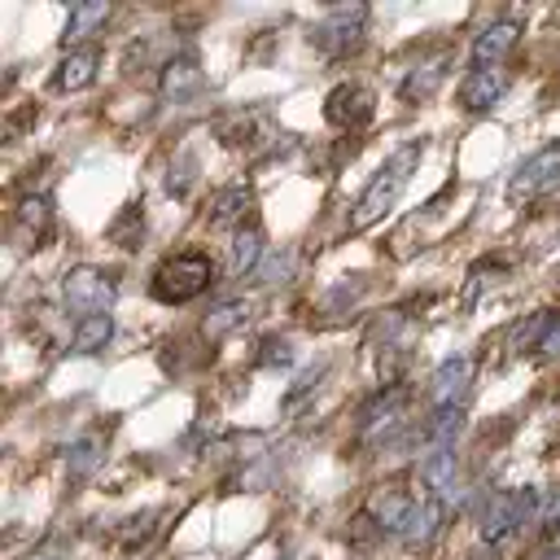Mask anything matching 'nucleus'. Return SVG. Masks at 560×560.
Returning <instances> with one entry per match:
<instances>
[{"label": "nucleus", "instance_id": "obj_1", "mask_svg": "<svg viewBox=\"0 0 560 560\" xmlns=\"http://www.w3.org/2000/svg\"><path fill=\"white\" fill-rule=\"evenodd\" d=\"M420 153H424V140H407V144H398V149L381 162V171L372 175V184L363 188V197H359V206H354V228H372L376 219H385V210H394V201L402 197V188H407V179H411Z\"/></svg>", "mask_w": 560, "mask_h": 560}, {"label": "nucleus", "instance_id": "obj_2", "mask_svg": "<svg viewBox=\"0 0 560 560\" xmlns=\"http://www.w3.org/2000/svg\"><path fill=\"white\" fill-rule=\"evenodd\" d=\"M210 284H214V262H210V254L184 249V254H171V258L158 262V271H153V280H149V293H153L158 302H166V306H184V302H192L197 293H206Z\"/></svg>", "mask_w": 560, "mask_h": 560}, {"label": "nucleus", "instance_id": "obj_3", "mask_svg": "<svg viewBox=\"0 0 560 560\" xmlns=\"http://www.w3.org/2000/svg\"><path fill=\"white\" fill-rule=\"evenodd\" d=\"M61 298H66V306H70L79 319H88V315H109V306H114V298H118V280H114V271H105V267L79 262V267H70V271L61 276Z\"/></svg>", "mask_w": 560, "mask_h": 560}, {"label": "nucleus", "instance_id": "obj_4", "mask_svg": "<svg viewBox=\"0 0 560 560\" xmlns=\"http://www.w3.org/2000/svg\"><path fill=\"white\" fill-rule=\"evenodd\" d=\"M538 512V490L534 486H521V490H499L486 512H481V542H503L516 525H525L529 516Z\"/></svg>", "mask_w": 560, "mask_h": 560}, {"label": "nucleus", "instance_id": "obj_5", "mask_svg": "<svg viewBox=\"0 0 560 560\" xmlns=\"http://www.w3.org/2000/svg\"><path fill=\"white\" fill-rule=\"evenodd\" d=\"M363 26H368V9H363V4H341V9L324 13V18L311 26V48H319V52H328V57H346V52L359 48Z\"/></svg>", "mask_w": 560, "mask_h": 560}, {"label": "nucleus", "instance_id": "obj_6", "mask_svg": "<svg viewBox=\"0 0 560 560\" xmlns=\"http://www.w3.org/2000/svg\"><path fill=\"white\" fill-rule=\"evenodd\" d=\"M556 184H560V140H551V144L534 149L525 162H516V171L508 179V201H516V206L534 201Z\"/></svg>", "mask_w": 560, "mask_h": 560}, {"label": "nucleus", "instance_id": "obj_7", "mask_svg": "<svg viewBox=\"0 0 560 560\" xmlns=\"http://www.w3.org/2000/svg\"><path fill=\"white\" fill-rule=\"evenodd\" d=\"M372 105H376V96L363 88V83H337L328 96H324V118L332 122V127H363L368 118H372Z\"/></svg>", "mask_w": 560, "mask_h": 560}, {"label": "nucleus", "instance_id": "obj_8", "mask_svg": "<svg viewBox=\"0 0 560 560\" xmlns=\"http://www.w3.org/2000/svg\"><path fill=\"white\" fill-rule=\"evenodd\" d=\"M472 381V359L468 354H446L433 376H429V394H433V407H464V389Z\"/></svg>", "mask_w": 560, "mask_h": 560}, {"label": "nucleus", "instance_id": "obj_9", "mask_svg": "<svg viewBox=\"0 0 560 560\" xmlns=\"http://www.w3.org/2000/svg\"><path fill=\"white\" fill-rule=\"evenodd\" d=\"M521 44V22H512V18H499V22H490V26H481L477 35H472V61H477V70H486V66H499L512 48Z\"/></svg>", "mask_w": 560, "mask_h": 560}, {"label": "nucleus", "instance_id": "obj_10", "mask_svg": "<svg viewBox=\"0 0 560 560\" xmlns=\"http://www.w3.org/2000/svg\"><path fill=\"white\" fill-rule=\"evenodd\" d=\"M503 92H508V74H503L499 66L472 70V74L459 83V109H464V114H486L490 105H499Z\"/></svg>", "mask_w": 560, "mask_h": 560}, {"label": "nucleus", "instance_id": "obj_11", "mask_svg": "<svg viewBox=\"0 0 560 560\" xmlns=\"http://www.w3.org/2000/svg\"><path fill=\"white\" fill-rule=\"evenodd\" d=\"M402 411H407V389H389V394H376L363 416H359V433L363 438H389L398 424H402Z\"/></svg>", "mask_w": 560, "mask_h": 560}, {"label": "nucleus", "instance_id": "obj_12", "mask_svg": "<svg viewBox=\"0 0 560 560\" xmlns=\"http://www.w3.org/2000/svg\"><path fill=\"white\" fill-rule=\"evenodd\" d=\"M96 70H101V48H74L57 61L52 70V88L57 92H83L96 83Z\"/></svg>", "mask_w": 560, "mask_h": 560}, {"label": "nucleus", "instance_id": "obj_13", "mask_svg": "<svg viewBox=\"0 0 560 560\" xmlns=\"http://www.w3.org/2000/svg\"><path fill=\"white\" fill-rule=\"evenodd\" d=\"M420 481L433 490V499H455V481H459V459H455V446H433L424 459H420Z\"/></svg>", "mask_w": 560, "mask_h": 560}, {"label": "nucleus", "instance_id": "obj_14", "mask_svg": "<svg viewBox=\"0 0 560 560\" xmlns=\"http://www.w3.org/2000/svg\"><path fill=\"white\" fill-rule=\"evenodd\" d=\"M442 521H446V503L442 499H416V508H411V516H407V525H402V542L407 547H429L438 534H442Z\"/></svg>", "mask_w": 560, "mask_h": 560}, {"label": "nucleus", "instance_id": "obj_15", "mask_svg": "<svg viewBox=\"0 0 560 560\" xmlns=\"http://www.w3.org/2000/svg\"><path fill=\"white\" fill-rule=\"evenodd\" d=\"M249 210H254V192H249L245 184H228V188H219L214 201H210V228H232V232H241Z\"/></svg>", "mask_w": 560, "mask_h": 560}, {"label": "nucleus", "instance_id": "obj_16", "mask_svg": "<svg viewBox=\"0 0 560 560\" xmlns=\"http://www.w3.org/2000/svg\"><path fill=\"white\" fill-rule=\"evenodd\" d=\"M267 262V241H262V228H241V232H232V249H228V267H232V276L241 280V276H258V267Z\"/></svg>", "mask_w": 560, "mask_h": 560}, {"label": "nucleus", "instance_id": "obj_17", "mask_svg": "<svg viewBox=\"0 0 560 560\" xmlns=\"http://www.w3.org/2000/svg\"><path fill=\"white\" fill-rule=\"evenodd\" d=\"M197 88H201V61H197V52H175V57H166V66H162V96L184 101V96H192Z\"/></svg>", "mask_w": 560, "mask_h": 560}, {"label": "nucleus", "instance_id": "obj_18", "mask_svg": "<svg viewBox=\"0 0 560 560\" xmlns=\"http://www.w3.org/2000/svg\"><path fill=\"white\" fill-rule=\"evenodd\" d=\"M411 508H416V499H411V494H402V490H376V494L368 499L372 521H376L385 534H394V538L402 534V525H407Z\"/></svg>", "mask_w": 560, "mask_h": 560}, {"label": "nucleus", "instance_id": "obj_19", "mask_svg": "<svg viewBox=\"0 0 560 560\" xmlns=\"http://www.w3.org/2000/svg\"><path fill=\"white\" fill-rule=\"evenodd\" d=\"M109 22V4L105 0H88V4H74L70 13H66V26H61V44L74 52V44L79 39H88L96 26H105Z\"/></svg>", "mask_w": 560, "mask_h": 560}, {"label": "nucleus", "instance_id": "obj_20", "mask_svg": "<svg viewBox=\"0 0 560 560\" xmlns=\"http://www.w3.org/2000/svg\"><path fill=\"white\" fill-rule=\"evenodd\" d=\"M249 319V302L245 298H228V302H219L206 319H201V332L210 337V341H219V337H228L232 328H241Z\"/></svg>", "mask_w": 560, "mask_h": 560}, {"label": "nucleus", "instance_id": "obj_21", "mask_svg": "<svg viewBox=\"0 0 560 560\" xmlns=\"http://www.w3.org/2000/svg\"><path fill=\"white\" fill-rule=\"evenodd\" d=\"M459 429H464V407H433L429 420H424V442H429V451H433V446H455Z\"/></svg>", "mask_w": 560, "mask_h": 560}, {"label": "nucleus", "instance_id": "obj_22", "mask_svg": "<svg viewBox=\"0 0 560 560\" xmlns=\"http://www.w3.org/2000/svg\"><path fill=\"white\" fill-rule=\"evenodd\" d=\"M109 337H114V315H88V319H74L70 346L79 354H92V350H105Z\"/></svg>", "mask_w": 560, "mask_h": 560}, {"label": "nucleus", "instance_id": "obj_23", "mask_svg": "<svg viewBox=\"0 0 560 560\" xmlns=\"http://www.w3.org/2000/svg\"><path fill=\"white\" fill-rule=\"evenodd\" d=\"M18 228L31 236V241H48V228H52V210H48V197H22L18 201Z\"/></svg>", "mask_w": 560, "mask_h": 560}, {"label": "nucleus", "instance_id": "obj_24", "mask_svg": "<svg viewBox=\"0 0 560 560\" xmlns=\"http://www.w3.org/2000/svg\"><path fill=\"white\" fill-rule=\"evenodd\" d=\"M101 455H105V442H101L96 433H83V438H74V442L66 446V472L79 481V477H88V472L101 464Z\"/></svg>", "mask_w": 560, "mask_h": 560}, {"label": "nucleus", "instance_id": "obj_25", "mask_svg": "<svg viewBox=\"0 0 560 560\" xmlns=\"http://www.w3.org/2000/svg\"><path fill=\"white\" fill-rule=\"evenodd\" d=\"M446 66H451V57H438V61L416 66V70L407 74V83H402V96H407V101H416V96H433V88L446 79Z\"/></svg>", "mask_w": 560, "mask_h": 560}, {"label": "nucleus", "instance_id": "obj_26", "mask_svg": "<svg viewBox=\"0 0 560 560\" xmlns=\"http://www.w3.org/2000/svg\"><path fill=\"white\" fill-rule=\"evenodd\" d=\"M551 332H556V315H551V311H534V315L512 332V346H516V350H542Z\"/></svg>", "mask_w": 560, "mask_h": 560}, {"label": "nucleus", "instance_id": "obj_27", "mask_svg": "<svg viewBox=\"0 0 560 560\" xmlns=\"http://www.w3.org/2000/svg\"><path fill=\"white\" fill-rule=\"evenodd\" d=\"M319 376H324V368H311V372H302V376H298V381H293V389H289V394H284V407H293V402H298V398H306V394H311V389H315V381H319Z\"/></svg>", "mask_w": 560, "mask_h": 560}, {"label": "nucleus", "instance_id": "obj_28", "mask_svg": "<svg viewBox=\"0 0 560 560\" xmlns=\"http://www.w3.org/2000/svg\"><path fill=\"white\" fill-rule=\"evenodd\" d=\"M57 556H61V534H52V538L31 556V560H57Z\"/></svg>", "mask_w": 560, "mask_h": 560}, {"label": "nucleus", "instance_id": "obj_29", "mask_svg": "<svg viewBox=\"0 0 560 560\" xmlns=\"http://www.w3.org/2000/svg\"><path fill=\"white\" fill-rule=\"evenodd\" d=\"M267 350H271V354H267V359H262V363H267V368H271V363H289V359H293V354H289V341H280V346H276V341H271V346H267Z\"/></svg>", "mask_w": 560, "mask_h": 560}, {"label": "nucleus", "instance_id": "obj_30", "mask_svg": "<svg viewBox=\"0 0 560 560\" xmlns=\"http://www.w3.org/2000/svg\"><path fill=\"white\" fill-rule=\"evenodd\" d=\"M542 521H547V534H560V494L551 499V508L542 512Z\"/></svg>", "mask_w": 560, "mask_h": 560}, {"label": "nucleus", "instance_id": "obj_31", "mask_svg": "<svg viewBox=\"0 0 560 560\" xmlns=\"http://www.w3.org/2000/svg\"><path fill=\"white\" fill-rule=\"evenodd\" d=\"M538 560H560V551H542V556H538Z\"/></svg>", "mask_w": 560, "mask_h": 560}]
</instances>
